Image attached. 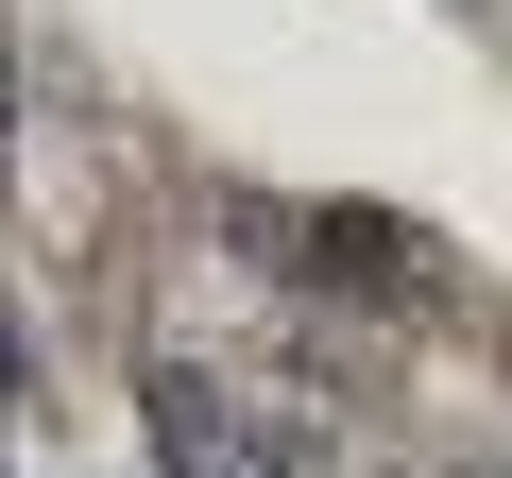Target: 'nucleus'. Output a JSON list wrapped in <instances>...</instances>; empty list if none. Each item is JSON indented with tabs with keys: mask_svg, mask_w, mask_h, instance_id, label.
I'll use <instances>...</instances> for the list:
<instances>
[{
	"mask_svg": "<svg viewBox=\"0 0 512 478\" xmlns=\"http://www.w3.org/2000/svg\"><path fill=\"white\" fill-rule=\"evenodd\" d=\"M137 410H154V461H171V478H291V461H308L256 393H222V376H188V359H154Z\"/></svg>",
	"mask_w": 512,
	"mask_h": 478,
	"instance_id": "1",
	"label": "nucleus"
},
{
	"mask_svg": "<svg viewBox=\"0 0 512 478\" xmlns=\"http://www.w3.org/2000/svg\"><path fill=\"white\" fill-rule=\"evenodd\" d=\"M291 274L359 291V308H410L427 291V222H393V205H291Z\"/></svg>",
	"mask_w": 512,
	"mask_h": 478,
	"instance_id": "2",
	"label": "nucleus"
}]
</instances>
